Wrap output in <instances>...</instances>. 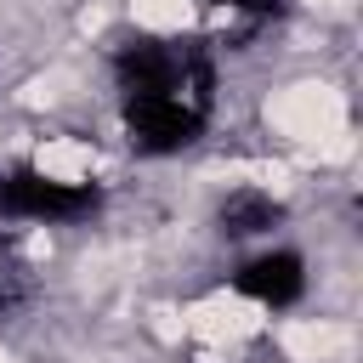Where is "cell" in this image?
Returning a JSON list of instances; mask_svg holds the SVG:
<instances>
[{
	"label": "cell",
	"instance_id": "6da1fadb",
	"mask_svg": "<svg viewBox=\"0 0 363 363\" xmlns=\"http://www.w3.org/2000/svg\"><path fill=\"white\" fill-rule=\"evenodd\" d=\"M113 79L125 91V130L136 153H182L204 136L216 108V62L199 40H130L113 51Z\"/></svg>",
	"mask_w": 363,
	"mask_h": 363
},
{
	"label": "cell",
	"instance_id": "7a4b0ae2",
	"mask_svg": "<svg viewBox=\"0 0 363 363\" xmlns=\"http://www.w3.org/2000/svg\"><path fill=\"white\" fill-rule=\"evenodd\" d=\"M102 204V193L91 182H57L40 170H11L0 176V210L6 216H28V221H79Z\"/></svg>",
	"mask_w": 363,
	"mask_h": 363
},
{
	"label": "cell",
	"instance_id": "3957f363",
	"mask_svg": "<svg viewBox=\"0 0 363 363\" xmlns=\"http://www.w3.org/2000/svg\"><path fill=\"white\" fill-rule=\"evenodd\" d=\"M233 289H238V295H250L255 306L284 312V306H295V301L306 295V261H301L295 250H267V255H250V261L233 272Z\"/></svg>",
	"mask_w": 363,
	"mask_h": 363
},
{
	"label": "cell",
	"instance_id": "277c9868",
	"mask_svg": "<svg viewBox=\"0 0 363 363\" xmlns=\"http://www.w3.org/2000/svg\"><path fill=\"white\" fill-rule=\"evenodd\" d=\"M216 221H221L227 238H255V233H272V227L284 221V204H278L272 193H261V187H233V193L221 199Z\"/></svg>",
	"mask_w": 363,
	"mask_h": 363
},
{
	"label": "cell",
	"instance_id": "5b68a950",
	"mask_svg": "<svg viewBox=\"0 0 363 363\" xmlns=\"http://www.w3.org/2000/svg\"><path fill=\"white\" fill-rule=\"evenodd\" d=\"M216 6H221V11H238V17H250V28L284 11V0H216Z\"/></svg>",
	"mask_w": 363,
	"mask_h": 363
}]
</instances>
